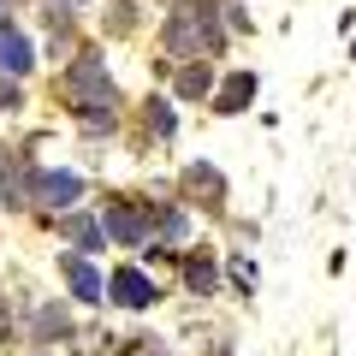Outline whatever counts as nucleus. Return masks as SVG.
Returning a JSON list of instances; mask_svg holds the SVG:
<instances>
[{"instance_id":"obj_1","label":"nucleus","mask_w":356,"mask_h":356,"mask_svg":"<svg viewBox=\"0 0 356 356\" xmlns=\"http://www.w3.org/2000/svg\"><path fill=\"white\" fill-rule=\"evenodd\" d=\"M72 95H77V107H89V113H95V107L113 102V83L102 77V65H95V60H77V72H72Z\"/></svg>"},{"instance_id":"obj_2","label":"nucleus","mask_w":356,"mask_h":356,"mask_svg":"<svg viewBox=\"0 0 356 356\" xmlns=\"http://www.w3.org/2000/svg\"><path fill=\"white\" fill-rule=\"evenodd\" d=\"M0 72H30V42L24 36H18V30L13 24H0Z\"/></svg>"},{"instance_id":"obj_3","label":"nucleus","mask_w":356,"mask_h":356,"mask_svg":"<svg viewBox=\"0 0 356 356\" xmlns=\"http://www.w3.org/2000/svg\"><path fill=\"white\" fill-rule=\"evenodd\" d=\"M113 297H119V303H125V309H143V303H149V297H154V285L143 280L137 267H125V273H113Z\"/></svg>"},{"instance_id":"obj_4","label":"nucleus","mask_w":356,"mask_h":356,"mask_svg":"<svg viewBox=\"0 0 356 356\" xmlns=\"http://www.w3.org/2000/svg\"><path fill=\"white\" fill-rule=\"evenodd\" d=\"M36 191H42V202L65 208V202H72V196H77V178H72V172H48V178H42V184H36Z\"/></svg>"},{"instance_id":"obj_5","label":"nucleus","mask_w":356,"mask_h":356,"mask_svg":"<svg viewBox=\"0 0 356 356\" xmlns=\"http://www.w3.org/2000/svg\"><path fill=\"white\" fill-rule=\"evenodd\" d=\"M250 95H255V77H250V72H238L226 89H220V113H238V107L250 102Z\"/></svg>"},{"instance_id":"obj_6","label":"nucleus","mask_w":356,"mask_h":356,"mask_svg":"<svg viewBox=\"0 0 356 356\" xmlns=\"http://www.w3.org/2000/svg\"><path fill=\"white\" fill-rule=\"evenodd\" d=\"M65 273H72V291H77V297H89V303L102 297V273H95V267H83V261H65Z\"/></svg>"},{"instance_id":"obj_7","label":"nucleus","mask_w":356,"mask_h":356,"mask_svg":"<svg viewBox=\"0 0 356 356\" xmlns=\"http://www.w3.org/2000/svg\"><path fill=\"white\" fill-rule=\"evenodd\" d=\"M65 238H77V243H95V238H102V226H95V220H83V214H72V220H65Z\"/></svg>"},{"instance_id":"obj_8","label":"nucleus","mask_w":356,"mask_h":356,"mask_svg":"<svg viewBox=\"0 0 356 356\" xmlns=\"http://www.w3.org/2000/svg\"><path fill=\"white\" fill-rule=\"evenodd\" d=\"M107 232H113V238H125V243H137V238H143V226H137L131 214H107Z\"/></svg>"},{"instance_id":"obj_9","label":"nucleus","mask_w":356,"mask_h":356,"mask_svg":"<svg viewBox=\"0 0 356 356\" xmlns=\"http://www.w3.org/2000/svg\"><path fill=\"white\" fill-rule=\"evenodd\" d=\"M191 285H196V291H208V285H214V267L196 261V267H191Z\"/></svg>"},{"instance_id":"obj_10","label":"nucleus","mask_w":356,"mask_h":356,"mask_svg":"<svg viewBox=\"0 0 356 356\" xmlns=\"http://www.w3.org/2000/svg\"><path fill=\"white\" fill-rule=\"evenodd\" d=\"M208 89V72H184V95H202Z\"/></svg>"}]
</instances>
